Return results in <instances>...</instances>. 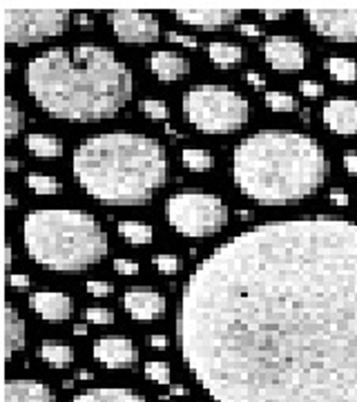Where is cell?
I'll use <instances>...</instances> for the list:
<instances>
[{"label": "cell", "instance_id": "obj_1", "mask_svg": "<svg viewBox=\"0 0 357 402\" xmlns=\"http://www.w3.org/2000/svg\"><path fill=\"white\" fill-rule=\"evenodd\" d=\"M176 335L215 402H357V223H264L186 281Z\"/></svg>", "mask_w": 357, "mask_h": 402}, {"label": "cell", "instance_id": "obj_2", "mask_svg": "<svg viewBox=\"0 0 357 402\" xmlns=\"http://www.w3.org/2000/svg\"><path fill=\"white\" fill-rule=\"evenodd\" d=\"M27 89L50 116L65 121L110 118L132 99V72L96 45L56 48L27 65Z\"/></svg>", "mask_w": 357, "mask_h": 402}, {"label": "cell", "instance_id": "obj_3", "mask_svg": "<svg viewBox=\"0 0 357 402\" xmlns=\"http://www.w3.org/2000/svg\"><path fill=\"white\" fill-rule=\"evenodd\" d=\"M329 159L322 145L300 132H257L232 155L237 188L264 206L300 201L324 184Z\"/></svg>", "mask_w": 357, "mask_h": 402}, {"label": "cell", "instance_id": "obj_4", "mask_svg": "<svg viewBox=\"0 0 357 402\" xmlns=\"http://www.w3.org/2000/svg\"><path fill=\"white\" fill-rule=\"evenodd\" d=\"M74 177L87 195L110 206H139L166 184L168 159L157 139L130 132L85 139L72 159Z\"/></svg>", "mask_w": 357, "mask_h": 402}, {"label": "cell", "instance_id": "obj_5", "mask_svg": "<svg viewBox=\"0 0 357 402\" xmlns=\"http://www.w3.org/2000/svg\"><path fill=\"white\" fill-rule=\"evenodd\" d=\"M25 246L50 271H85L108 252L101 223L83 211H32L25 217Z\"/></svg>", "mask_w": 357, "mask_h": 402}, {"label": "cell", "instance_id": "obj_6", "mask_svg": "<svg viewBox=\"0 0 357 402\" xmlns=\"http://www.w3.org/2000/svg\"><path fill=\"white\" fill-rule=\"evenodd\" d=\"M186 118L205 134L234 132L248 123V101L226 85H195L183 94Z\"/></svg>", "mask_w": 357, "mask_h": 402}, {"label": "cell", "instance_id": "obj_7", "mask_svg": "<svg viewBox=\"0 0 357 402\" xmlns=\"http://www.w3.org/2000/svg\"><path fill=\"white\" fill-rule=\"evenodd\" d=\"M170 226L183 237H210L228 223V206L217 195L181 192L166 206Z\"/></svg>", "mask_w": 357, "mask_h": 402}, {"label": "cell", "instance_id": "obj_8", "mask_svg": "<svg viewBox=\"0 0 357 402\" xmlns=\"http://www.w3.org/2000/svg\"><path fill=\"white\" fill-rule=\"evenodd\" d=\"M67 9H3V29L9 45H29L65 32Z\"/></svg>", "mask_w": 357, "mask_h": 402}, {"label": "cell", "instance_id": "obj_9", "mask_svg": "<svg viewBox=\"0 0 357 402\" xmlns=\"http://www.w3.org/2000/svg\"><path fill=\"white\" fill-rule=\"evenodd\" d=\"M306 16L324 38L335 43L357 40V9H308Z\"/></svg>", "mask_w": 357, "mask_h": 402}, {"label": "cell", "instance_id": "obj_10", "mask_svg": "<svg viewBox=\"0 0 357 402\" xmlns=\"http://www.w3.org/2000/svg\"><path fill=\"white\" fill-rule=\"evenodd\" d=\"M112 29L123 43H154L159 38V23L152 13L137 9H116L110 13Z\"/></svg>", "mask_w": 357, "mask_h": 402}, {"label": "cell", "instance_id": "obj_11", "mask_svg": "<svg viewBox=\"0 0 357 402\" xmlns=\"http://www.w3.org/2000/svg\"><path fill=\"white\" fill-rule=\"evenodd\" d=\"M264 56L271 67L279 72H297L304 69L308 63V50L300 40H293L288 36H273L264 45Z\"/></svg>", "mask_w": 357, "mask_h": 402}, {"label": "cell", "instance_id": "obj_12", "mask_svg": "<svg viewBox=\"0 0 357 402\" xmlns=\"http://www.w3.org/2000/svg\"><path fill=\"white\" fill-rule=\"evenodd\" d=\"M137 347L125 335H103L94 345V360L108 369H130L137 364Z\"/></svg>", "mask_w": 357, "mask_h": 402}, {"label": "cell", "instance_id": "obj_13", "mask_svg": "<svg viewBox=\"0 0 357 402\" xmlns=\"http://www.w3.org/2000/svg\"><path fill=\"white\" fill-rule=\"evenodd\" d=\"M121 304L139 322H154L166 316V297L154 291H128Z\"/></svg>", "mask_w": 357, "mask_h": 402}, {"label": "cell", "instance_id": "obj_14", "mask_svg": "<svg viewBox=\"0 0 357 402\" xmlns=\"http://www.w3.org/2000/svg\"><path fill=\"white\" fill-rule=\"evenodd\" d=\"M29 308L36 311L47 322H63L72 316L74 304L65 293L56 291H38L29 295Z\"/></svg>", "mask_w": 357, "mask_h": 402}, {"label": "cell", "instance_id": "obj_15", "mask_svg": "<svg viewBox=\"0 0 357 402\" xmlns=\"http://www.w3.org/2000/svg\"><path fill=\"white\" fill-rule=\"evenodd\" d=\"M322 118L329 130L337 134H357V101L335 99L326 103Z\"/></svg>", "mask_w": 357, "mask_h": 402}, {"label": "cell", "instance_id": "obj_16", "mask_svg": "<svg viewBox=\"0 0 357 402\" xmlns=\"http://www.w3.org/2000/svg\"><path fill=\"white\" fill-rule=\"evenodd\" d=\"M5 402H56L50 386L36 380H9L5 384Z\"/></svg>", "mask_w": 357, "mask_h": 402}, {"label": "cell", "instance_id": "obj_17", "mask_svg": "<svg viewBox=\"0 0 357 402\" xmlns=\"http://www.w3.org/2000/svg\"><path fill=\"white\" fill-rule=\"evenodd\" d=\"M150 69L161 81H176L190 72V61L174 52H154L150 56Z\"/></svg>", "mask_w": 357, "mask_h": 402}, {"label": "cell", "instance_id": "obj_18", "mask_svg": "<svg viewBox=\"0 0 357 402\" xmlns=\"http://www.w3.org/2000/svg\"><path fill=\"white\" fill-rule=\"evenodd\" d=\"M174 16L197 27H221L239 16V9H176Z\"/></svg>", "mask_w": 357, "mask_h": 402}, {"label": "cell", "instance_id": "obj_19", "mask_svg": "<svg viewBox=\"0 0 357 402\" xmlns=\"http://www.w3.org/2000/svg\"><path fill=\"white\" fill-rule=\"evenodd\" d=\"M25 347V322L18 318L11 304L5 308V357L11 360L13 353H18Z\"/></svg>", "mask_w": 357, "mask_h": 402}, {"label": "cell", "instance_id": "obj_20", "mask_svg": "<svg viewBox=\"0 0 357 402\" xmlns=\"http://www.w3.org/2000/svg\"><path fill=\"white\" fill-rule=\"evenodd\" d=\"M72 402H147L130 389H89L74 398Z\"/></svg>", "mask_w": 357, "mask_h": 402}, {"label": "cell", "instance_id": "obj_21", "mask_svg": "<svg viewBox=\"0 0 357 402\" xmlns=\"http://www.w3.org/2000/svg\"><path fill=\"white\" fill-rule=\"evenodd\" d=\"M27 150L34 157L54 159L63 155V141L52 134H29L27 137Z\"/></svg>", "mask_w": 357, "mask_h": 402}, {"label": "cell", "instance_id": "obj_22", "mask_svg": "<svg viewBox=\"0 0 357 402\" xmlns=\"http://www.w3.org/2000/svg\"><path fill=\"white\" fill-rule=\"evenodd\" d=\"M208 56L210 61L219 67H230L237 65L244 58V52L239 45H232V43H210L208 45Z\"/></svg>", "mask_w": 357, "mask_h": 402}, {"label": "cell", "instance_id": "obj_23", "mask_svg": "<svg viewBox=\"0 0 357 402\" xmlns=\"http://www.w3.org/2000/svg\"><path fill=\"white\" fill-rule=\"evenodd\" d=\"M326 69L335 79L341 83H355L357 81V61L346 56H331L326 61Z\"/></svg>", "mask_w": 357, "mask_h": 402}, {"label": "cell", "instance_id": "obj_24", "mask_svg": "<svg viewBox=\"0 0 357 402\" xmlns=\"http://www.w3.org/2000/svg\"><path fill=\"white\" fill-rule=\"evenodd\" d=\"M118 235L128 240L130 244H150L152 242V228L147 223L139 221H118Z\"/></svg>", "mask_w": 357, "mask_h": 402}, {"label": "cell", "instance_id": "obj_25", "mask_svg": "<svg viewBox=\"0 0 357 402\" xmlns=\"http://www.w3.org/2000/svg\"><path fill=\"white\" fill-rule=\"evenodd\" d=\"M40 357L54 369H63L74 360V351L72 347H65V345H42Z\"/></svg>", "mask_w": 357, "mask_h": 402}, {"label": "cell", "instance_id": "obj_26", "mask_svg": "<svg viewBox=\"0 0 357 402\" xmlns=\"http://www.w3.org/2000/svg\"><path fill=\"white\" fill-rule=\"evenodd\" d=\"M27 188L36 192V195H58V192L63 190L61 182H58L56 177H50V174H29L27 177Z\"/></svg>", "mask_w": 357, "mask_h": 402}, {"label": "cell", "instance_id": "obj_27", "mask_svg": "<svg viewBox=\"0 0 357 402\" xmlns=\"http://www.w3.org/2000/svg\"><path fill=\"white\" fill-rule=\"evenodd\" d=\"M25 125V114L16 106V101L11 96L5 99V137L11 139L13 134H18Z\"/></svg>", "mask_w": 357, "mask_h": 402}, {"label": "cell", "instance_id": "obj_28", "mask_svg": "<svg viewBox=\"0 0 357 402\" xmlns=\"http://www.w3.org/2000/svg\"><path fill=\"white\" fill-rule=\"evenodd\" d=\"M183 166L192 172H203V170H210L212 166V157L208 150H195V147H188L181 155Z\"/></svg>", "mask_w": 357, "mask_h": 402}, {"label": "cell", "instance_id": "obj_29", "mask_svg": "<svg viewBox=\"0 0 357 402\" xmlns=\"http://www.w3.org/2000/svg\"><path fill=\"white\" fill-rule=\"evenodd\" d=\"M266 106L271 108L273 112H295L297 110V101L295 96L279 92V89H271L266 92Z\"/></svg>", "mask_w": 357, "mask_h": 402}, {"label": "cell", "instance_id": "obj_30", "mask_svg": "<svg viewBox=\"0 0 357 402\" xmlns=\"http://www.w3.org/2000/svg\"><path fill=\"white\" fill-rule=\"evenodd\" d=\"M145 376H147V380H152V382L168 384L170 382V367H168V362L152 360V362L145 364Z\"/></svg>", "mask_w": 357, "mask_h": 402}, {"label": "cell", "instance_id": "obj_31", "mask_svg": "<svg viewBox=\"0 0 357 402\" xmlns=\"http://www.w3.org/2000/svg\"><path fill=\"white\" fill-rule=\"evenodd\" d=\"M141 110L145 112V116L154 118V121H161V118H168V106L163 101H141Z\"/></svg>", "mask_w": 357, "mask_h": 402}, {"label": "cell", "instance_id": "obj_32", "mask_svg": "<svg viewBox=\"0 0 357 402\" xmlns=\"http://www.w3.org/2000/svg\"><path fill=\"white\" fill-rule=\"evenodd\" d=\"M154 266H157V271L163 273V275H174L178 268H181V259L174 257V255H157Z\"/></svg>", "mask_w": 357, "mask_h": 402}, {"label": "cell", "instance_id": "obj_33", "mask_svg": "<svg viewBox=\"0 0 357 402\" xmlns=\"http://www.w3.org/2000/svg\"><path fill=\"white\" fill-rule=\"evenodd\" d=\"M85 320L87 322H94V324H112L114 322V313L110 308H87L85 311Z\"/></svg>", "mask_w": 357, "mask_h": 402}, {"label": "cell", "instance_id": "obj_34", "mask_svg": "<svg viewBox=\"0 0 357 402\" xmlns=\"http://www.w3.org/2000/svg\"><path fill=\"white\" fill-rule=\"evenodd\" d=\"M114 291L112 281H87V293L94 297H106Z\"/></svg>", "mask_w": 357, "mask_h": 402}, {"label": "cell", "instance_id": "obj_35", "mask_svg": "<svg viewBox=\"0 0 357 402\" xmlns=\"http://www.w3.org/2000/svg\"><path fill=\"white\" fill-rule=\"evenodd\" d=\"M114 271L121 275H137L139 273V264L132 259H116L114 262Z\"/></svg>", "mask_w": 357, "mask_h": 402}, {"label": "cell", "instance_id": "obj_36", "mask_svg": "<svg viewBox=\"0 0 357 402\" xmlns=\"http://www.w3.org/2000/svg\"><path fill=\"white\" fill-rule=\"evenodd\" d=\"M300 92H302L304 96L317 99V96H322L324 87H322L319 83H315V81H302V83H300Z\"/></svg>", "mask_w": 357, "mask_h": 402}, {"label": "cell", "instance_id": "obj_37", "mask_svg": "<svg viewBox=\"0 0 357 402\" xmlns=\"http://www.w3.org/2000/svg\"><path fill=\"white\" fill-rule=\"evenodd\" d=\"M168 40L181 43V45H186V48H199V43H197L195 38H190V36H186V34H178V32H168Z\"/></svg>", "mask_w": 357, "mask_h": 402}, {"label": "cell", "instance_id": "obj_38", "mask_svg": "<svg viewBox=\"0 0 357 402\" xmlns=\"http://www.w3.org/2000/svg\"><path fill=\"white\" fill-rule=\"evenodd\" d=\"M9 284H11V289H16V291H27L29 277L27 275H11L9 277Z\"/></svg>", "mask_w": 357, "mask_h": 402}, {"label": "cell", "instance_id": "obj_39", "mask_svg": "<svg viewBox=\"0 0 357 402\" xmlns=\"http://www.w3.org/2000/svg\"><path fill=\"white\" fill-rule=\"evenodd\" d=\"M239 32H242L244 36H248V38H259V36H264V29L257 27V25H239Z\"/></svg>", "mask_w": 357, "mask_h": 402}, {"label": "cell", "instance_id": "obj_40", "mask_svg": "<svg viewBox=\"0 0 357 402\" xmlns=\"http://www.w3.org/2000/svg\"><path fill=\"white\" fill-rule=\"evenodd\" d=\"M331 201L335 206H348V195L344 190H339V188H333L331 190Z\"/></svg>", "mask_w": 357, "mask_h": 402}, {"label": "cell", "instance_id": "obj_41", "mask_svg": "<svg viewBox=\"0 0 357 402\" xmlns=\"http://www.w3.org/2000/svg\"><path fill=\"white\" fill-rule=\"evenodd\" d=\"M344 168H346L351 174H357V152L344 155Z\"/></svg>", "mask_w": 357, "mask_h": 402}, {"label": "cell", "instance_id": "obj_42", "mask_svg": "<svg viewBox=\"0 0 357 402\" xmlns=\"http://www.w3.org/2000/svg\"><path fill=\"white\" fill-rule=\"evenodd\" d=\"M246 81H248L250 85H255L257 89H264V87H266V81H264V77H259L257 72H248V74H246Z\"/></svg>", "mask_w": 357, "mask_h": 402}, {"label": "cell", "instance_id": "obj_43", "mask_svg": "<svg viewBox=\"0 0 357 402\" xmlns=\"http://www.w3.org/2000/svg\"><path fill=\"white\" fill-rule=\"evenodd\" d=\"M150 345H152L154 349H166V347H168V337H166V335H152V337H150Z\"/></svg>", "mask_w": 357, "mask_h": 402}, {"label": "cell", "instance_id": "obj_44", "mask_svg": "<svg viewBox=\"0 0 357 402\" xmlns=\"http://www.w3.org/2000/svg\"><path fill=\"white\" fill-rule=\"evenodd\" d=\"M284 9H264V16L266 18H271V21H277V18H281V16H284Z\"/></svg>", "mask_w": 357, "mask_h": 402}, {"label": "cell", "instance_id": "obj_45", "mask_svg": "<svg viewBox=\"0 0 357 402\" xmlns=\"http://www.w3.org/2000/svg\"><path fill=\"white\" fill-rule=\"evenodd\" d=\"M21 166H23V163L18 161V159H13V157H7L5 159V168L11 172V170H21Z\"/></svg>", "mask_w": 357, "mask_h": 402}, {"label": "cell", "instance_id": "obj_46", "mask_svg": "<svg viewBox=\"0 0 357 402\" xmlns=\"http://www.w3.org/2000/svg\"><path fill=\"white\" fill-rule=\"evenodd\" d=\"M74 21H76L79 25H83V27H89V29H92V25H94L87 13H76V18H74Z\"/></svg>", "mask_w": 357, "mask_h": 402}, {"label": "cell", "instance_id": "obj_47", "mask_svg": "<svg viewBox=\"0 0 357 402\" xmlns=\"http://www.w3.org/2000/svg\"><path fill=\"white\" fill-rule=\"evenodd\" d=\"M170 393L172 396H186V386H176L174 384V386H170Z\"/></svg>", "mask_w": 357, "mask_h": 402}, {"label": "cell", "instance_id": "obj_48", "mask_svg": "<svg viewBox=\"0 0 357 402\" xmlns=\"http://www.w3.org/2000/svg\"><path fill=\"white\" fill-rule=\"evenodd\" d=\"M74 333H76V335H85V333H87V326H85V324H76V326H74Z\"/></svg>", "mask_w": 357, "mask_h": 402}, {"label": "cell", "instance_id": "obj_49", "mask_svg": "<svg viewBox=\"0 0 357 402\" xmlns=\"http://www.w3.org/2000/svg\"><path fill=\"white\" fill-rule=\"evenodd\" d=\"M9 264H11V248L7 246V248H5V266L9 268Z\"/></svg>", "mask_w": 357, "mask_h": 402}, {"label": "cell", "instance_id": "obj_50", "mask_svg": "<svg viewBox=\"0 0 357 402\" xmlns=\"http://www.w3.org/2000/svg\"><path fill=\"white\" fill-rule=\"evenodd\" d=\"M79 378H81V380H89V378H92V374H89V371H85V369H83V371H79Z\"/></svg>", "mask_w": 357, "mask_h": 402}, {"label": "cell", "instance_id": "obj_51", "mask_svg": "<svg viewBox=\"0 0 357 402\" xmlns=\"http://www.w3.org/2000/svg\"><path fill=\"white\" fill-rule=\"evenodd\" d=\"M5 203H7V206H13V197H11V195H7V197H5Z\"/></svg>", "mask_w": 357, "mask_h": 402}, {"label": "cell", "instance_id": "obj_52", "mask_svg": "<svg viewBox=\"0 0 357 402\" xmlns=\"http://www.w3.org/2000/svg\"><path fill=\"white\" fill-rule=\"evenodd\" d=\"M239 217H242V219H248V217H250V213H246V211H239Z\"/></svg>", "mask_w": 357, "mask_h": 402}]
</instances>
